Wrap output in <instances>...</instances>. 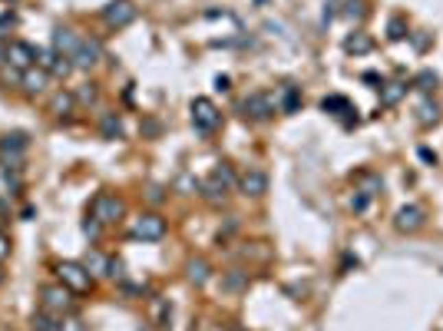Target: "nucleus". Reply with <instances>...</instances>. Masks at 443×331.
Returning <instances> with one entry per match:
<instances>
[{
  "instance_id": "f3484780",
  "label": "nucleus",
  "mask_w": 443,
  "mask_h": 331,
  "mask_svg": "<svg viewBox=\"0 0 443 331\" xmlns=\"http://www.w3.org/2000/svg\"><path fill=\"white\" fill-rule=\"evenodd\" d=\"M404 93H407L404 80H390V83H384V87H381V106H397V103L404 100Z\"/></svg>"
},
{
  "instance_id": "aec40b11",
  "label": "nucleus",
  "mask_w": 443,
  "mask_h": 331,
  "mask_svg": "<svg viewBox=\"0 0 443 331\" xmlns=\"http://www.w3.org/2000/svg\"><path fill=\"white\" fill-rule=\"evenodd\" d=\"M344 50H348V54H354V56H364V54H370V50H374V40H370L368 34H351V37L344 40Z\"/></svg>"
},
{
  "instance_id": "6e6552de",
  "label": "nucleus",
  "mask_w": 443,
  "mask_h": 331,
  "mask_svg": "<svg viewBox=\"0 0 443 331\" xmlns=\"http://www.w3.org/2000/svg\"><path fill=\"white\" fill-rule=\"evenodd\" d=\"M103 20L110 23V27H126L136 20V3L132 0H110L106 7H103Z\"/></svg>"
},
{
  "instance_id": "2eb2a0df",
  "label": "nucleus",
  "mask_w": 443,
  "mask_h": 331,
  "mask_svg": "<svg viewBox=\"0 0 443 331\" xmlns=\"http://www.w3.org/2000/svg\"><path fill=\"white\" fill-rule=\"evenodd\" d=\"M80 40H83V37H76L70 27H56V30H53V50H56V54L73 56V50L80 47Z\"/></svg>"
},
{
  "instance_id": "f03ea898",
  "label": "nucleus",
  "mask_w": 443,
  "mask_h": 331,
  "mask_svg": "<svg viewBox=\"0 0 443 331\" xmlns=\"http://www.w3.org/2000/svg\"><path fill=\"white\" fill-rule=\"evenodd\" d=\"M123 212H126V203L116 196V192H99L90 205V216L96 222H103V225H112V222L123 219Z\"/></svg>"
},
{
  "instance_id": "2f4dec72",
  "label": "nucleus",
  "mask_w": 443,
  "mask_h": 331,
  "mask_svg": "<svg viewBox=\"0 0 443 331\" xmlns=\"http://www.w3.org/2000/svg\"><path fill=\"white\" fill-rule=\"evenodd\" d=\"M368 203H370L368 192H357V196L351 199V209H354V212H364V209H368Z\"/></svg>"
},
{
  "instance_id": "1a4fd4ad",
  "label": "nucleus",
  "mask_w": 443,
  "mask_h": 331,
  "mask_svg": "<svg viewBox=\"0 0 443 331\" xmlns=\"http://www.w3.org/2000/svg\"><path fill=\"white\" fill-rule=\"evenodd\" d=\"M43 308L47 312H53V315H63L70 305H73V298H70V288L60 282V285H43Z\"/></svg>"
},
{
  "instance_id": "a211bd4d",
  "label": "nucleus",
  "mask_w": 443,
  "mask_h": 331,
  "mask_svg": "<svg viewBox=\"0 0 443 331\" xmlns=\"http://www.w3.org/2000/svg\"><path fill=\"white\" fill-rule=\"evenodd\" d=\"M212 275V269H208V262L205 258H189V265H185V278L192 282V285H205Z\"/></svg>"
},
{
  "instance_id": "0eeeda50",
  "label": "nucleus",
  "mask_w": 443,
  "mask_h": 331,
  "mask_svg": "<svg viewBox=\"0 0 443 331\" xmlns=\"http://www.w3.org/2000/svg\"><path fill=\"white\" fill-rule=\"evenodd\" d=\"M37 67H43L47 73L53 76H70L76 70L73 60L67 54H56V50H37Z\"/></svg>"
},
{
  "instance_id": "5701e85b",
  "label": "nucleus",
  "mask_w": 443,
  "mask_h": 331,
  "mask_svg": "<svg viewBox=\"0 0 443 331\" xmlns=\"http://www.w3.org/2000/svg\"><path fill=\"white\" fill-rule=\"evenodd\" d=\"M285 113H295L298 106H301V93H298V87H291V83H285L281 87V103H278Z\"/></svg>"
},
{
  "instance_id": "b1692460",
  "label": "nucleus",
  "mask_w": 443,
  "mask_h": 331,
  "mask_svg": "<svg viewBox=\"0 0 443 331\" xmlns=\"http://www.w3.org/2000/svg\"><path fill=\"white\" fill-rule=\"evenodd\" d=\"M321 110H324V113H334V116H341V113H354L351 103H348L344 96H324V100H321Z\"/></svg>"
},
{
  "instance_id": "4be33fe9",
  "label": "nucleus",
  "mask_w": 443,
  "mask_h": 331,
  "mask_svg": "<svg viewBox=\"0 0 443 331\" xmlns=\"http://www.w3.org/2000/svg\"><path fill=\"white\" fill-rule=\"evenodd\" d=\"M99 133H103L106 139H119V136H123V119H119L116 113H106V116L99 119Z\"/></svg>"
},
{
  "instance_id": "f704fd0d",
  "label": "nucleus",
  "mask_w": 443,
  "mask_h": 331,
  "mask_svg": "<svg viewBox=\"0 0 443 331\" xmlns=\"http://www.w3.org/2000/svg\"><path fill=\"white\" fill-rule=\"evenodd\" d=\"M110 278H123V262H119V258L110 262Z\"/></svg>"
},
{
  "instance_id": "58836bf2",
  "label": "nucleus",
  "mask_w": 443,
  "mask_h": 331,
  "mask_svg": "<svg viewBox=\"0 0 443 331\" xmlns=\"http://www.w3.org/2000/svg\"><path fill=\"white\" fill-rule=\"evenodd\" d=\"M0 60H7V56H3V50H0Z\"/></svg>"
},
{
  "instance_id": "7ed1b4c3",
  "label": "nucleus",
  "mask_w": 443,
  "mask_h": 331,
  "mask_svg": "<svg viewBox=\"0 0 443 331\" xmlns=\"http://www.w3.org/2000/svg\"><path fill=\"white\" fill-rule=\"evenodd\" d=\"M56 275H60V282L70 292H90L93 288V272L86 265H80V262H60L56 265Z\"/></svg>"
},
{
  "instance_id": "c756f323",
  "label": "nucleus",
  "mask_w": 443,
  "mask_h": 331,
  "mask_svg": "<svg viewBox=\"0 0 443 331\" xmlns=\"http://www.w3.org/2000/svg\"><path fill=\"white\" fill-rule=\"evenodd\" d=\"M361 183H364V189H361V192H368V196H374V192L384 185L381 179H377V176H361Z\"/></svg>"
},
{
  "instance_id": "a878e982",
  "label": "nucleus",
  "mask_w": 443,
  "mask_h": 331,
  "mask_svg": "<svg viewBox=\"0 0 443 331\" xmlns=\"http://www.w3.org/2000/svg\"><path fill=\"white\" fill-rule=\"evenodd\" d=\"M417 119H420L424 126H433V123L440 119V110H437V103L424 100V103H420V110H417Z\"/></svg>"
},
{
  "instance_id": "393cba45",
  "label": "nucleus",
  "mask_w": 443,
  "mask_h": 331,
  "mask_svg": "<svg viewBox=\"0 0 443 331\" xmlns=\"http://www.w3.org/2000/svg\"><path fill=\"white\" fill-rule=\"evenodd\" d=\"M83 265L90 269L93 275H110V258H106V255H99V252H90Z\"/></svg>"
},
{
  "instance_id": "39448f33",
  "label": "nucleus",
  "mask_w": 443,
  "mask_h": 331,
  "mask_svg": "<svg viewBox=\"0 0 443 331\" xmlns=\"http://www.w3.org/2000/svg\"><path fill=\"white\" fill-rule=\"evenodd\" d=\"M132 236L143 242H159L166 236V219L159 212H143L139 219L132 222Z\"/></svg>"
},
{
  "instance_id": "c85d7f7f",
  "label": "nucleus",
  "mask_w": 443,
  "mask_h": 331,
  "mask_svg": "<svg viewBox=\"0 0 443 331\" xmlns=\"http://www.w3.org/2000/svg\"><path fill=\"white\" fill-rule=\"evenodd\" d=\"M96 96H99V93H96L93 83H83V90L76 93V100H80V103H96Z\"/></svg>"
},
{
  "instance_id": "ddd939ff",
  "label": "nucleus",
  "mask_w": 443,
  "mask_h": 331,
  "mask_svg": "<svg viewBox=\"0 0 443 331\" xmlns=\"http://www.w3.org/2000/svg\"><path fill=\"white\" fill-rule=\"evenodd\" d=\"M239 185L245 196H265V192H268V176H265L261 169H248L239 179Z\"/></svg>"
},
{
  "instance_id": "f8f14e48",
  "label": "nucleus",
  "mask_w": 443,
  "mask_h": 331,
  "mask_svg": "<svg viewBox=\"0 0 443 331\" xmlns=\"http://www.w3.org/2000/svg\"><path fill=\"white\" fill-rule=\"evenodd\" d=\"M394 225H397V232H417V229L424 225V209H420V205H404V209H397Z\"/></svg>"
},
{
  "instance_id": "20e7f679",
  "label": "nucleus",
  "mask_w": 443,
  "mask_h": 331,
  "mask_svg": "<svg viewBox=\"0 0 443 331\" xmlns=\"http://www.w3.org/2000/svg\"><path fill=\"white\" fill-rule=\"evenodd\" d=\"M27 146H30V136L20 133V129L0 136V159H3V166L7 169H20V156L27 152Z\"/></svg>"
},
{
  "instance_id": "c9c22d12",
  "label": "nucleus",
  "mask_w": 443,
  "mask_h": 331,
  "mask_svg": "<svg viewBox=\"0 0 443 331\" xmlns=\"http://www.w3.org/2000/svg\"><path fill=\"white\" fill-rule=\"evenodd\" d=\"M149 199H152V203H163V189L152 185V189H149Z\"/></svg>"
},
{
  "instance_id": "6ab92c4d",
  "label": "nucleus",
  "mask_w": 443,
  "mask_h": 331,
  "mask_svg": "<svg viewBox=\"0 0 443 331\" xmlns=\"http://www.w3.org/2000/svg\"><path fill=\"white\" fill-rule=\"evenodd\" d=\"M73 106H76V96L73 93H53V100H50V113L53 116H70L73 113Z\"/></svg>"
},
{
  "instance_id": "bb28decb",
  "label": "nucleus",
  "mask_w": 443,
  "mask_h": 331,
  "mask_svg": "<svg viewBox=\"0 0 443 331\" xmlns=\"http://www.w3.org/2000/svg\"><path fill=\"white\" fill-rule=\"evenodd\" d=\"M414 87H417V90H424V93L437 90V73H433V70H424V73H417Z\"/></svg>"
},
{
  "instance_id": "cd10ccee",
  "label": "nucleus",
  "mask_w": 443,
  "mask_h": 331,
  "mask_svg": "<svg viewBox=\"0 0 443 331\" xmlns=\"http://www.w3.org/2000/svg\"><path fill=\"white\" fill-rule=\"evenodd\" d=\"M387 37H390V40H404V37H410V34H407V23H404L400 17H394V20L387 23Z\"/></svg>"
},
{
  "instance_id": "473e14b6",
  "label": "nucleus",
  "mask_w": 443,
  "mask_h": 331,
  "mask_svg": "<svg viewBox=\"0 0 443 331\" xmlns=\"http://www.w3.org/2000/svg\"><path fill=\"white\" fill-rule=\"evenodd\" d=\"M99 229H103V222H96V219H86V222H83V232H86V236H93V239L99 236Z\"/></svg>"
},
{
  "instance_id": "4468645a",
  "label": "nucleus",
  "mask_w": 443,
  "mask_h": 331,
  "mask_svg": "<svg viewBox=\"0 0 443 331\" xmlns=\"http://www.w3.org/2000/svg\"><path fill=\"white\" fill-rule=\"evenodd\" d=\"M228 189H232V183H228V179H222L219 172H212V176L202 183V196L208 199V203H225Z\"/></svg>"
},
{
  "instance_id": "4c0bfd02",
  "label": "nucleus",
  "mask_w": 443,
  "mask_h": 331,
  "mask_svg": "<svg viewBox=\"0 0 443 331\" xmlns=\"http://www.w3.org/2000/svg\"><path fill=\"white\" fill-rule=\"evenodd\" d=\"M241 282H245V278H241V275H232V278H228V288H239Z\"/></svg>"
},
{
  "instance_id": "f257e3e1",
  "label": "nucleus",
  "mask_w": 443,
  "mask_h": 331,
  "mask_svg": "<svg viewBox=\"0 0 443 331\" xmlns=\"http://www.w3.org/2000/svg\"><path fill=\"white\" fill-rule=\"evenodd\" d=\"M189 110H192V126H195V133L208 136V133H215V129H219L222 113H219V106H215L208 96H195Z\"/></svg>"
},
{
  "instance_id": "7c9ffc66",
  "label": "nucleus",
  "mask_w": 443,
  "mask_h": 331,
  "mask_svg": "<svg viewBox=\"0 0 443 331\" xmlns=\"http://www.w3.org/2000/svg\"><path fill=\"white\" fill-rule=\"evenodd\" d=\"M344 14L354 20H361L364 17V3H361V0H348V10H344Z\"/></svg>"
},
{
  "instance_id": "72a5a7b5",
  "label": "nucleus",
  "mask_w": 443,
  "mask_h": 331,
  "mask_svg": "<svg viewBox=\"0 0 443 331\" xmlns=\"http://www.w3.org/2000/svg\"><path fill=\"white\" fill-rule=\"evenodd\" d=\"M7 255H10V236H7V232H0V262H3Z\"/></svg>"
},
{
  "instance_id": "9d476101",
  "label": "nucleus",
  "mask_w": 443,
  "mask_h": 331,
  "mask_svg": "<svg viewBox=\"0 0 443 331\" xmlns=\"http://www.w3.org/2000/svg\"><path fill=\"white\" fill-rule=\"evenodd\" d=\"M73 67L76 70H93L99 60H103V47H99V40H80V47L73 50Z\"/></svg>"
},
{
  "instance_id": "e433bc0d",
  "label": "nucleus",
  "mask_w": 443,
  "mask_h": 331,
  "mask_svg": "<svg viewBox=\"0 0 443 331\" xmlns=\"http://www.w3.org/2000/svg\"><path fill=\"white\" fill-rule=\"evenodd\" d=\"M414 47H417V50H427V37H424V34H417V37H414Z\"/></svg>"
},
{
  "instance_id": "423d86ee",
  "label": "nucleus",
  "mask_w": 443,
  "mask_h": 331,
  "mask_svg": "<svg viewBox=\"0 0 443 331\" xmlns=\"http://www.w3.org/2000/svg\"><path fill=\"white\" fill-rule=\"evenodd\" d=\"M275 110H278V100L272 93H252V96H245V103H241V113H245L248 119H268Z\"/></svg>"
},
{
  "instance_id": "dca6fc26",
  "label": "nucleus",
  "mask_w": 443,
  "mask_h": 331,
  "mask_svg": "<svg viewBox=\"0 0 443 331\" xmlns=\"http://www.w3.org/2000/svg\"><path fill=\"white\" fill-rule=\"evenodd\" d=\"M47 80H50V73H47L43 67H30V70H23V73H20V83H23V90L27 93L47 90Z\"/></svg>"
},
{
  "instance_id": "412c9836",
  "label": "nucleus",
  "mask_w": 443,
  "mask_h": 331,
  "mask_svg": "<svg viewBox=\"0 0 443 331\" xmlns=\"http://www.w3.org/2000/svg\"><path fill=\"white\" fill-rule=\"evenodd\" d=\"M30 325H34V331H67V325H63V321H56L47 308L34 315V321H30Z\"/></svg>"
},
{
  "instance_id": "9b49d317",
  "label": "nucleus",
  "mask_w": 443,
  "mask_h": 331,
  "mask_svg": "<svg viewBox=\"0 0 443 331\" xmlns=\"http://www.w3.org/2000/svg\"><path fill=\"white\" fill-rule=\"evenodd\" d=\"M3 56L10 60V67H17L20 73L30 70V67H37V50H34L30 43H23V40H14V43L3 50Z\"/></svg>"
}]
</instances>
